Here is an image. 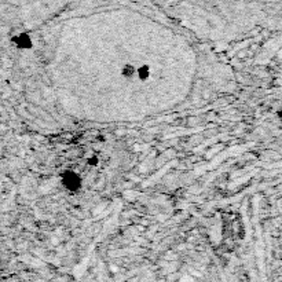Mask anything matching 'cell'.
Masks as SVG:
<instances>
[{"label":"cell","instance_id":"277c9868","mask_svg":"<svg viewBox=\"0 0 282 282\" xmlns=\"http://www.w3.org/2000/svg\"><path fill=\"white\" fill-rule=\"evenodd\" d=\"M121 73L124 77H127V79H131L134 75H138V69H135L133 65H126L123 70H121Z\"/></svg>","mask_w":282,"mask_h":282},{"label":"cell","instance_id":"5b68a950","mask_svg":"<svg viewBox=\"0 0 282 282\" xmlns=\"http://www.w3.org/2000/svg\"><path fill=\"white\" fill-rule=\"evenodd\" d=\"M182 282H194V281H193V280H191L190 277H184V278H183V281H182Z\"/></svg>","mask_w":282,"mask_h":282},{"label":"cell","instance_id":"3957f363","mask_svg":"<svg viewBox=\"0 0 282 282\" xmlns=\"http://www.w3.org/2000/svg\"><path fill=\"white\" fill-rule=\"evenodd\" d=\"M150 68L147 66V65H143V66H141V68H138V77H139V80H142V81H146V80H149V77H150Z\"/></svg>","mask_w":282,"mask_h":282},{"label":"cell","instance_id":"7a4b0ae2","mask_svg":"<svg viewBox=\"0 0 282 282\" xmlns=\"http://www.w3.org/2000/svg\"><path fill=\"white\" fill-rule=\"evenodd\" d=\"M12 41L15 43V46H18L19 48H29V47L32 46V43H30V37H29L26 33H19L17 35Z\"/></svg>","mask_w":282,"mask_h":282},{"label":"cell","instance_id":"6da1fadb","mask_svg":"<svg viewBox=\"0 0 282 282\" xmlns=\"http://www.w3.org/2000/svg\"><path fill=\"white\" fill-rule=\"evenodd\" d=\"M64 184L69 190H77L80 187V178L75 172H65Z\"/></svg>","mask_w":282,"mask_h":282}]
</instances>
